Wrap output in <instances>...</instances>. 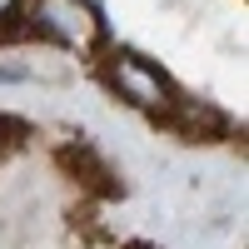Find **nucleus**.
Returning a JSON list of instances; mask_svg holds the SVG:
<instances>
[{"label":"nucleus","mask_w":249,"mask_h":249,"mask_svg":"<svg viewBox=\"0 0 249 249\" xmlns=\"http://www.w3.org/2000/svg\"><path fill=\"white\" fill-rule=\"evenodd\" d=\"M164 130L179 135L184 144H214L230 135V120H224V110H214L210 100H190V95H175V105L164 110Z\"/></svg>","instance_id":"nucleus-4"},{"label":"nucleus","mask_w":249,"mask_h":249,"mask_svg":"<svg viewBox=\"0 0 249 249\" xmlns=\"http://www.w3.org/2000/svg\"><path fill=\"white\" fill-rule=\"evenodd\" d=\"M55 164L65 170L80 190H90V195H100V199H115V195H124V184H120V175L110 170V160L95 150L90 140H70V144H60L55 150Z\"/></svg>","instance_id":"nucleus-3"},{"label":"nucleus","mask_w":249,"mask_h":249,"mask_svg":"<svg viewBox=\"0 0 249 249\" xmlns=\"http://www.w3.org/2000/svg\"><path fill=\"white\" fill-rule=\"evenodd\" d=\"M25 5V30L50 40L70 55H100L105 50V20L90 0H20Z\"/></svg>","instance_id":"nucleus-1"},{"label":"nucleus","mask_w":249,"mask_h":249,"mask_svg":"<svg viewBox=\"0 0 249 249\" xmlns=\"http://www.w3.org/2000/svg\"><path fill=\"white\" fill-rule=\"evenodd\" d=\"M25 135H30V124H25V120H15V115H0V150L20 144Z\"/></svg>","instance_id":"nucleus-6"},{"label":"nucleus","mask_w":249,"mask_h":249,"mask_svg":"<svg viewBox=\"0 0 249 249\" xmlns=\"http://www.w3.org/2000/svg\"><path fill=\"white\" fill-rule=\"evenodd\" d=\"M124 249H155V244H144V239H130V244H124Z\"/></svg>","instance_id":"nucleus-7"},{"label":"nucleus","mask_w":249,"mask_h":249,"mask_svg":"<svg viewBox=\"0 0 249 249\" xmlns=\"http://www.w3.org/2000/svg\"><path fill=\"white\" fill-rule=\"evenodd\" d=\"M100 80H105V90L115 100H124L130 110H144V115H155L164 120V110L175 105V85H170V75H164L155 60H144L140 50H105V60H100Z\"/></svg>","instance_id":"nucleus-2"},{"label":"nucleus","mask_w":249,"mask_h":249,"mask_svg":"<svg viewBox=\"0 0 249 249\" xmlns=\"http://www.w3.org/2000/svg\"><path fill=\"white\" fill-rule=\"evenodd\" d=\"M0 85H30V65L15 60V55H5L0 60Z\"/></svg>","instance_id":"nucleus-5"},{"label":"nucleus","mask_w":249,"mask_h":249,"mask_svg":"<svg viewBox=\"0 0 249 249\" xmlns=\"http://www.w3.org/2000/svg\"><path fill=\"white\" fill-rule=\"evenodd\" d=\"M10 5H20V0H0V10H10Z\"/></svg>","instance_id":"nucleus-8"}]
</instances>
